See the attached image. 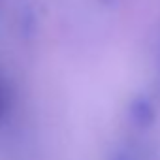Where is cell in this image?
Listing matches in <instances>:
<instances>
[{
    "label": "cell",
    "mask_w": 160,
    "mask_h": 160,
    "mask_svg": "<svg viewBox=\"0 0 160 160\" xmlns=\"http://www.w3.org/2000/svg\"><path fill=\"white\" fill-rule=\"evenodd\" d=\"M126 117L132 128L145 132L154 126V121L158 117V109L154 104V98L147 94H136L128 106H126Z\"/></svg>",
    "instance_id": "cell-1"
},
{
    "label": "cell",
    "mask_w": 160,
    "mask_h": 160,
    "mask_svg": "<svg viewBox=\"0 0 160 160\" xmlns=\"http://www.w3.org/2000/svg\"><path fill=\"white\" fill-rule=\"evenodd\" d=\"M106 160H149V152L136 139H122L111 147Z\"/></svg>",
    "instance_id": "cell-2"
},
{
    "label": "cell",
    "mask_w": 160,
    "mask_h": 160,
    "mask_svg": "<svg viewBox=\"0 0 160 160\" xmlns=\"http://www.w3.org/2000/svg\"><path fill=\"white\" fill-rule=\"evenodd\" d=\"M13 102H15L13 89L8 81V77L4 75V72L0 70V128L8 122V119L13 111Z\"/></svg>",
    "instance_id": "cell-3"
},
{
    "label": "cell",
    "mask_w": 160,
    "mask_h": 160,
    "mask_svg": "<svg viewBox=\"0 0 160 160\" xmlns=\"http://www.w3.org/2000/svg\"><path fill=\"white\" fill-rule=\"evenodd\" d=\"M100 2H102L104 6H115V4L119 2V0H100Z\"/></svg>",
    "instance_id": "cell-4"
}]
</instances>
